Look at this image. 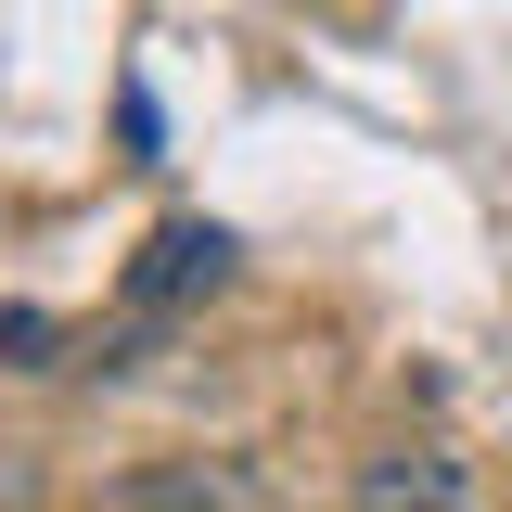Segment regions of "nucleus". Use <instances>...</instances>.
<instances>
[{"mask_svg":"<svg viewBox=\"0 0 512 512\" xmlns=\"http://www.w3.org/2000/svg\"><path fill=\"white\" fill-rule=\"evenodd\" d=\"M346 512H474V461L448 436H384V448H359Z\"/></svg>","mask_w":512,"mask_h":512,"instance_id":"nucleus-1","label":"nucleus"},{"mask_svg":"<svg viewBox=\"0 0 512 512\" xmlns=\"http://www.w3.org/2000/svg\"><path fill=\"white\" fill-rule=\"evenodd\" d=\"M205 282H231V231H218V218H167V231L141 244V269H128V308H180Z\"/></svg>","mask_w":512,"mask_h":512,"instance_id":"nucleus-2","label":"nucleus"},{"mask_svg":"<svg viewBox=\"0 0 512 512\" xmlns=\"http://www.w3.org/2000/svg\"><path fill=\"white\" fill-rule=\"evenodd\" d=\"M64 359V320L52 308H0V372H52Z\"/></svg>","mask_w":512,"mask_h":512,"instance_id":"nucleus-3","label":"nucleus"},{"mask_svg":"<svg viewBox=\"0 0 512 512\" xmlns=\"http://www.w3.org/2000/svg\"><path fill=\"white\" fill-rule=\"evenodd\" d=\"M116 512H128V500H116Z\"/></svg>","mask_w":512,"mask_h":512,"instance_id":"nucleus-4","label":"nucleus"}]
</instances>
